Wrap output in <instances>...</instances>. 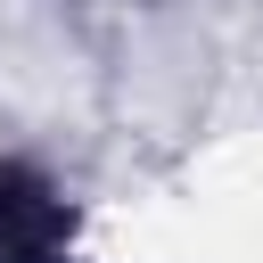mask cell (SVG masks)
<instances>
[{
  "label": "cell",
  "instance_id": "6da1fadb",
  "mask_svg": "<svg viewBox=\"0 0 263 263\" xmlns=\"http://www.w3.org/2000/svg\"><path fill=\"white\" fill-rule=\"evenodd\" d=\"M0 263H66V197L25 164H0Z\"/></svg>",
  "mask_w": 263,
  "mask_h": 263
}]
</instances>
